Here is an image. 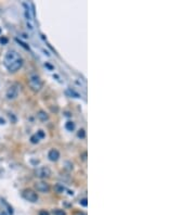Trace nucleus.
<instances>
[{"mask_svg": "<svg viewBox=\"0 0 195 215\" xmlns=\"http://www.w3.org/2000/svg\"><path fill=\"white\" fill-rule=\"evenodd\" d=\"M20 60H22V58H21L19 52H16V51L14 50H10L8 51L6 53V56H4L3 64H4V67L8 69V67H10L12 64H14L15 62H17V61Z\"/></svg>", "mask_w": 195, "mask_h": 215, "instance_id": "obj_1", "label": "nucleus"}, {"mask_svg": "<svg viewBox=\"0 0 195 215\" xmlns=\"http://www.w3.org/2000/svg\"><path fill=\"white\" fill-rule=\"evenodd\" d=\"M28 85L29 87L35 90V91H39L42 87V82H41L40 77L39 75L37 74H35V73H32V74H29L28 76Z\"/></svg>", "mask_w": 195, "mask_h": 215, "instance_id": "obj_2", "label": "nucleus"}, {"mask_svg": "<svg viewBox=\"0 0 195 215\" xmlns=\"http://www.w3.org/2000/svg\"><path fill=\"white\" fill-rule=\"evenodd\" d=\"M19 91H20V89H19V86L17 85L10 86L6 92L7 99H9V100H14V99H16V97L19 96Z\"/></svg>", "mask_w": 195, "mask_h": 215, "instance_id": "obj_3", "label": "nucleus"}, {"mask_svg": "<svg viewBox=\"0 0 195 215\" xmlns=\"http://www.w3.org/2000/svg\"><path fill=\"white\" fill-rule=\"evenodd\" d=\"M23 197H24V199L29 201V202H37L38 200V195L32 189H26L23 192Z\"/></svg>", "mask_w": 195, "mask_h": 215, "instance_id": "obj_4", "label": "nucleus"}, {"mask_svg": "<svg viewBox=\"0 0 195 215\" xmlns=\"http://www.w3.org/2000/svg\"><path fill=\"white\" fill-rule=\"evenodd\" d=\"M35 174L39 178H47L51 175V170L49 167H47V166H41V167L36 170Z\"/></svg>", "mask_w": 195, "mask_h": 215, "instance_id": "obj_5", "label": "nucleus"}, {"mask_svg": "<svg viewBox=\"0 0 195 215\" xmlns=\"http://www.w3.org/2000/svg\"><path fill=\"white\" fill-rule=\"evenodd\" d=\"M35 188L37 190L38 192H42V193H47L50 191V185L44 181H39L35 185Z\"/></svg>", "mask_w": 195, "mask_h": 215, "instance_id": "obj_6", "label": "nucleus"}, {"mask_svg": "<svg viewBox=\"0 0 195 215\" xmlns=\"http://www.w3.org/2000/svg\"><path fill=\"white\" fill-rule=\"evenodd\" d=\"M48 158H49V160L52 162L57 161L59 158H60V152L57 151V149H52V150H50L49 153H48Z\"/></svg>", "mask_w": 195, "mask_h": 215, "instance_id": "obj_7", "label": "nucleus"}, {"mask_svg": "<svg viewBox=\"0 0 195 215\" xmlns=\"http://www.w3.org/2000/svg\"><path fill=\"white\" fill-rule=\"evenodd\" d=\"M37 116L39 120L41 121H47L48 118H49V116H48V114L46 113V112H44V111H39L37 114Z\"/></svg>", "mask_w": 195, "mask_h": 215, "instance_id": "obj_8", "label": "nucleus"}, {"mask_svg": "<svg viewBox=\"0 0 195 215\" xmlns=\"http://www.w3.org/2000/svg\"><path fill=\"white\" fill-rule=\"evenodd\" d=\"M54 190H55L57 193H62L63 191H65V187H64L63 185H61V184H57V185L54 186Z\"/></svg>", "mask_w": 195, "mask_h": 215, "instance_id": "obj_9", "label": "nucleus"}, {"mask_svg": "<svg viewBox=\"0 0 195 215\" xmlns=\"http://www.w3.org/2000/svg\"><path fill=\"white\" fill-rule=\"evenodd\" d=\"M65 128L69 132H72V130L75 129V123H73V122H67L65 125Z\"/></svg>", "mask_w": 195, "mask_h": 215, "instance_id": "obj_10", "label": "nucleus"}, {"mask_svg": "<svg viewBox=\"0 0 195 215\" xmlns=\"http://www.w3.org/2000/svg\"><path fill=\"white\" fill-rule=\"evenodd\" d=\"M39 140H40V138H39L37 135H34V136L31 137V141H32L33 143H39Z\"/></svg>", "mask_w": 195, "mask_h": 215, "instance_id": "obj_11", "label": "nucleus"}, {"mask_svg": "<svg viewBox=\"0 0 195 215\" xmlns=\"http://www.w3.org/2000/svg\"><path fill=\"white\" fill-rule=\"evenodd\" d=\"M77 136L79 137V138H85L86 137V132L85 129H80L78 132V134H77Z\"/></svg>", "mask_w": 195, "mask_h": 215, "instance_id": "obj_12", "label": "nucleus"}, {"mask_svg": "<svg viewBox=\"0 0 195 215\" xmlns=\"http://www.w3.org/2000/svg\"><path fill=\"white\" fill-rule=\"evenodd\" d=\"M53 214L54 215H66L65 212L62 211V210H55V211H53Z\"/></svg>", "mask_w": 195, "mask_h": 215, "instance_id": "obj_13", "label": "nucleus"}, {"mask_svg": "<svg viewBox=\"0 0 195 215\" xmlns=\"http://www.w3.org/2000/svg\"><path fill=\"white\" fill-rule=\"evenodd\" d=\"M0 44H2V45H6V44H8V38L7 37H0Z\"/></svg>", "mask_w": 195, "mask_h": 215, "instance_id": "obj_14", "label": "nucleus"}, {"mask_svg": "<svg viewBox=\"0 0 195 215\" xmlns=\"http://www.w3.org/2000/svg\"><path fill=\"white\" fill-rule=\"evenodd\" d=\"M36 135H37L38 137H39V138H44V130H39V132H37V134H36Z\"/></svg>", "mask_w": 195, "mask_h": 215, "instance_id": "obj_15", "label": "nucleus"}, {"mask_svg": "<svg viewBox=\"0 0 195 215\" xmlns=\"http://www.w3.org/2000/svg\"><path fill=\"white\" fill-rule=\"evenodd\" d=\"M80 204H81L82 206H87V204H88V203H87V199L84 198V199L80 200Z\"/></svg>", "mask_w": 195, "mask_h": 215, "instance_id": "obj_16", "label": "nucleus"}, {"mask_svg": "<svg viewBox=\"0 0 195 215\" xmlns=\"http://www.w3.org/2000/svg\"><path fill=\"white\" fill-rule=\"evenodd\" d=\"M39 215H50V214H49L46 210H41L40 212H39Z\"/></svg>", "mask_w": 195, "mask_h": 215, "instance_id": "obj_17", "label": "nucleus"}, {"mask_svg": "<svg viewBox=\"0 0 195 215\" xmlns=\"http://www.w3.org/2000/svg\"><path fill=\"white\" fill-rule=\"evenodd\" d=\"M0 124H4V120L1 118V117H0Z\"/></svg>", "mask_w": 195, "mask_h": 215, "instance_id": "obj_18", "label": "nucleus"}, {"mask_svg": "<svg viewBox=\"0 0 195 215\" xmlns=\"http://www.w3.org/2000/svg\"><path fill=\"white\" fill-rule=\"evenodd\" d=\"M0 215H8V214H7L6 212H1V213H0Z\"/></svg>", "mask_w": 195, "mask_h": 215, "instance_id": "obj_19", "label": "nucleus"}, {"mask_svg": "<svg viewBox=\"0 0 195 215\" xmlns=\"http://www.w3.org/2000/svg\"><path fill=\"white\" fill-rule=\"evenodd\" d=\"M0 32H1V29H0Z\"/></svg>", "mask_w": 195, "mask_h": 215, "instance_id": "obj_20", "label": "nucleus"}]
</instances>
